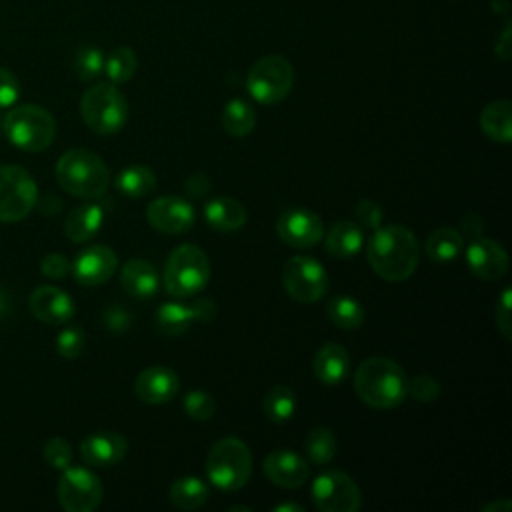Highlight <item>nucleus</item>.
<instances>
[{
  "mask_svg": "<svg viewBox=\"0 0 512 512\" xmlns=\"http://www.w3.org/2000/svg\"><path fill=\"white\" fill-rule=\"evenodd\" d=\"M38 202V188L28 170L0 166V222L24 220Z\"/></svg>",
  "mask_w": 512,
  "mask_h": 512,
  "instance_id": "9",
  "label": "nucleus"
},
{
  "mask_svg": "<svg viewBox=\"0 0 512 512\" xmlns=\"http://www.w3.org/2000/svg\"><path fill=\"white\" fill-rule=\"evenodd\" d=\"M188 308H190V314H192V322H200V324L212 322L218 314V308H216L212 298H198Z\"/></svg>",
  "mask_w": 512,
  "mask_h": 512,
  "instance_id": "45",
  "label": "nucleus"
},
{
  "mask_svg": "<svg viewBox=\"0 0 512 512\" xmlns=\"http://www.w3.org/2000/svg\"><path fill=\"white\" fill-rule=\"evenodd\" d=\"M312 370L322 384L336 386L350 372V354L342 344L328 342L316 350L312 360Z\"/></svg>",
  "mask_w": 512,
  "mask_h": 512,
  "instance_id": "21",
  "label": "nucleus"
},
{
  "mask_svg": "<svg viewBox=\"0 0 512 512\" xmlns=\"http://www.w3.org/2000/svg\"><path fill=\"white\" fill-rule=\"evenodd\" d=\"M100 478L84 466H68L56 486V496L66 512H92L102 502Z\"/></svg>",
  "mask_w": 512,
  "mask_h": 512,
  "instance_id": "11",
  "label": "nucleus"
},
{
  "mask_svg": "<svg viewBox=\"0 0 512 512\" xmlns=\"http://www.w3.org/2000/svg\"><path fill=\"white\" fill-rule=\"evenodd\" d=\"M210 490L204 480L196 476H182L172 482L168 498L180 510H198L208 502Z\"/></svg>",
  "mask_w": 512,
  "mask_h": 512,
  "instance_id": "27",
  "label": "nucleus"
},
{
  "mask_svg": "<svg viewBox=\"0 0 512 512\" xmlns=\"http://www.w3.org/2000/svg\"><path fill=\"white\" fill-rule=\"evenodd\" d=\"M184 412L192 420H198V422L210 420L216 412V400L212 394H208L204 390H192L184 398Z\"/></svg>",
  "mask_w": 512,
  "mask_h": 512,
  "instance_id": "37",
  "label": "nucleus"
},
{
  "mask_svg": "<svg viewBox=\"0 0 512 512\" xmlns=\"http://www.w3.org/2000/svg\"><path fill=\"white\" fill-rule=\"evenodd\" d=\"M74 70L82 82L96 80L104 74V54L98 46H82L74 58Z\"/></svg>",
  "mask_w": 512,
  "mask_h": 512,
  "instance_id": "36",
  "label": "nucleus"
},
{
  "mask_svg": "<svg viewBox=\"0 0 512 512\" xmlns=\"http://www.w3.org/2000/svg\"><path fill=\"white\" fill-rule=\"evenodd\" d=\"M210 280V260L196 244H180L166 258L162 284L172 296H192Z\"/></svg>",
  "mask_w": 512,
  "mask_h": 512,
  "instance_id": "6",
  "label": "nucleus"
},
{
  "mask_svg": "<svg viewBox=\"0 0 512 512\" xmlns=\"http://www.w3.org/2000/svg\"><path fill=\"white\" fill-rule=\"evenodd\" d=\"M354 218H356V224L362 226V228H370V230H376L382 226V220H384V214H382V208L374 202V200H360L356 206H354Z\"/></svg>",
  "mask_w": 512,
  "mask_h": 512,
  "instance_id": "41",
  "label": "nucleus"
},
{
  "mask_svg": "<svg viewBox=\"0 0 512 512\" xmlns=\"http://www.w3.org/2000/svg\"><path fill=\"white\" fill-rule=\"evenodd\" d=\"M294 84V68L288 58L280 54H268L260 58L246 76V88L250 96L264 104H278L282 102Z\"/></svg>",
  "mask_w": 512,
  "mask_h": 512,
  "instance_id": "8",
  "label": "nucleus"
},
{
  "mask_svg": "<svg viewBox=\"0 0 512 512\" xmlns=\"http://www.w3.org/2000/svg\"><path fill=\"white\" fill-rule=\"evenodd\" d=\"M128 452V442L122 434L102 430L86 436L80 444V456L88 466L108 468L118 464Z\"/></svg>",
  "mask_w": 512,
  "mask_h": 512,
  "instance_id": "20",
  "label": "nucleus"
},
{
  "mask_svg": "<svg viewBox=\"0 0 512 512\" xmlns=\"http://www.w3.org/2000/svg\"><path fill=\"white\" fill-rule=\"evenodd\" d=\"M480 128L482 132L500 144H508L512 140V104L510 100H496L484 106L480 112Z\"/></svg>",
  "mask_w": 512,
  "mask_h": 512,
  "instance_id": "26",
  "label": "nucleus"
},
{
  "mask_svg": "<svg viewBox=\"0 0 512 512\" xmlns=\"http://www.w3.org/2000/svg\"><path fill=\"white\" fill-rule=\"evenodd\" d=\"M274 512H302V506L294 504V502H284V504L274 506Z\"/></svg>",
  "mask_w": 512,
  "mask_h": 512,
  "instance_id": "50",
  "label": "nucleus"
},
{
  "mask_svg": "<svg viewBox=\"0 0 512 512\" xmlns=\"http://www.w3.org/2000/svg\"><path fill=\"white\" fill-rule=\"evenodd\" d=\"M192 324V314L186 304L164 302L156 310V326L166 336H180Z\"/></svg>",
  "mask_w": 512,
  "mask_h": 512,
  "instance_id": "33",
  "label": "nucleus"
},
{
  "mask_svg": "<svg viewBox=\"0 0 512 512\" xmlns=\"http://www.w3.org/2000/svg\"><path fill=\"white\" fill-rule=\"evenodd\" d=\"M366 258L380 278L388 282L406 280L414 274L420 260L418 240L406 226H380L368 240Z\"/></svg>",
  "mask_w": 512,
  "mask_h": 512,
  "instance_id": "1",
  "label": "nucleus"
},
{
  "mask_svg": "<svg viewBox=\"0 0 512 512\" xmlns=\"http://www.w3.org/2000/svg\"><path fill=\"white\" fill-rule=\"evenodd\" d=\"M408 376L400 364L384 356L362 360L354 372V390L358 398L372 408H394L406 398Z\"/></svg>",
  "mask_w": 512,
  "mask_h": 512,
  "instance_id": "2",
  "label": "nucleus"
},
{
  "mask_svg": "<svg viewBox=\"0 0 512 512\" xmlns=\"http://www.w3.org/2000/svg\"><path fill=\"white\" fill-rule=\"evenodd\" d=\"M0 130H2V116H0Z\"/></svg>",
  "mask_w": 512,
  "mask_h": 512,
  "instance_id": "53",
  "label": "nucleus"
},
{
  "mask_svg": "<svg viewBox=\"0 0 512 512\" xmlns=\"http://www.w3.org/2000/svg\"><path fill=\"white\" fill-rule=\"evenodd\" d=\"M262 470L266 478L280 488H300L310 476L308 462L286 448L270 452L262 462Z\"/></svg>",
  "mask_w": 512,
  "mask_h": 512,
  "instance_id": "18",
  "label": "nucleus"
},
{
  "mask_svg": "<svg viewBox=\"0 0 512 512\" xmlns=\"http://www.w3.org/2000/svg\"><path fill=\"white\" fill-rule=\"evenodd\" d=\"M146 220L162 234H182L194 224V208L180 196H158L146 206Z\"/></svg>",
  "mask_w": 512,
  "mask_h": 512,
  "instance_id": "14",
  "label": "nucleus"
},
{
  "mask_svg": "<svg viewBox=\"0 0 512 512\" xmlns=\"http://www.w3.org/2000/svg\"><path fill=\"white\" fill-rule=\"evenodd\" d=\"M212 188V182L206 174H192L186 182H184V190L188 196L192 198H204Z\"/></svg>",
  "mask_w": 512,
  "mask_h": 512,
  "instance_id": "47",
  "label": "nucleus"
},
{
  "mask_svg": "<svg viewBox=\"0 0 512 512\" xmlns=\"http://www.w3.org/2000/svg\"><path fill=\"white\" fill-rule=\"evenodd\" d=\"M464 250V236L450 226H440L426 238V254L436 262L456 260Z\"/></svg>",
  "mask_w": 512,
  "mask_h": 512,
  "instance_id": "28",
  "label": "nucleus"
},
{
  "mask_svg": "<svg viewBox=\"0 0 512 512\" xmlns=\"http://www.w3.org/2000/svg\"><path fill=\"white\" fill-rule=\"evenodd\" d=\"M282 286L300 304L320 300L328 290V274L312 256H292L282 268Z\"/></svg>",
  "mask_w": 512,
  "mask_h": 512,
  "instance_id": "10",
  "label": "nucleus"
},
{
  "mask_svg": "<svg viewBox=\"0 0 512 512\" xmlns=\"http://www.w3.org/2000/svg\"><path fill=\"white\" fill-rule=\"evenodd\" d=\"M84 342H86L84 330L78 328V326H68V328H64V330L58 334V338H56V350H58V354H60L62 358L72 360V358H78V356L82 354Z\"/></svg>",
  "mask_w": 512,
  "mask_h": 512,
  "instance_id": "40",
  "label": "nucleus"
},
{
  "mask_svg": "<svg viewBox=\"0 0 512 512\" xmlns=\"http://www.w3.org/2000/svg\"><path fill=\"white\" fill-rule=\"evenodd\" d=\"M256 126V112L254 108L242 100V98H232L230 102H226V106L222 108V128L234 136V138H242L248 136Z\"/></svg>",
  "mask_w": 512,
  "mask_h": 512,
  "instance_id": "30",
  "label": "nucleus"
},
{
  "mask_svg": "<svg viewBox=\"0 0 512 512\" xmlns=\"http://www.w3.org/2000/svg\"><path fill=\"white\" fill-rule=\"evenodd\" d=\"M204 470L216 488L226 492L240 490L252 474V452L246 442L236 436L220 438L212 444Z\"/></svg>",
  "mask_w": 512,
  "mask_h": 512,
  "instance_id": "5",
  "label": "nucleus"
},
{
  "mask_svg": "<svg viewBox=\"0 0 512 512\" xmlns=\"http://www.w3.org/2000/svg\"><path fill=\"white\" fill-rule=\"evenodd\" d=\"M180 388L178 374L168 366H150L134 380V392L144 404H166Z\"/></svg>",
  "mask_w": 512,
  "mask_h": 512,
  "instance_id": "19",
  "label": "nucleus"
},
{
  "mask_svg": "<svg viewBox=\"0 0 512 512\" xmlns=\"http://www.w3.org/2000/svg\"><path fill=\"white\" fill-rule=\"evenodd\" d=\"M120 284L134 298H150L160 284L158 270L148 260L132 258L120 270Z\"/></svg>",
  "mask_w": 512,
  "mask_h": 512,
  "instance_id": "23",
  "label": "nucleus"
},
{
  "mask_svg": "<svg viewBox=\"0 0 512 512\" xmlns=\"http://www.w3.org/2000/svg\"><path fill=\"white\" fill-rule=\"evenodd\" d=\"M406 396H412L414 400H418L422 404L436 402L438 396H440V384L430 374H418L412 380H408Z\"/></svg>",
  "mask_w": 512,
  "mask_h": 512,
  "instance_id": "39",
  "label": "nucleus"
},
{
  "mask_svg": "<svg viewBox=\"0 0 512 512\" xmlns=\"http://www.w3.org/2000/svg\"><path fill=\"white\" fill-rule=\"evenodd\" d=\"M56 180L64 192L92 200L106 192L110 172L98 154L84 148H72L58 158Z\"/></svg>",
  "mask_w": 512,
  "mask_h": 512,
  "instance_id": "3",
  "label": "nucleus"
},
{
  "mask_svg": "<svg viewBox=\"0 0 512 512\" xmlns=\"http://www.w3.org/2000/svg\"><path fill=\"white\" fill-rule=\"evenodd\" d=\"M262 408H264V414L268 420L272 422H286L294 416L296 412V396H294V390L284 386V384H278L274 386L262 400Z\"/></svg>",
  "mask_w": 512,
  "mask_h": 512,
  "instance_id": "34",
  "label": "nucleus"
},
{
  "mask_svg": "<svg viewBox=\"0 0 512 512\" xmlns=\"http://www.w3.org/2000/svg\"><path fill=\"white\" fill-rule=\"evenodd\" d=\"M276 234L292 248H312L322 240L324 224L322 218L310 208L294 206L278 216Z\"/></svg>",
  "mask_w": 512,
  "mask_h": 512,
  "instance_id": "13",
  "label": "nucleus"
},
{
  "mask_svg": "<svg viewBox=\"0 0 512 512\" xmlns=\"http://www.w3.org/2000/svg\"><path fill=\"white\" fill-rule=\"evenodd\" d=\"M104 324L114 332H122L132 324V314L120 306H110L104 314Z\"/></svg>",
  "mask_w": 512,
  "mask_h": 512,
  "instance_id": "46",
  "label": "nucleus"
},
{
  "mask_svg": "<svg viewBox=\"0 0 512 512\" xmlns=\"http://www.w3.org/2000/svg\"><path fill=\"white\" fill-rule=\"evenodd\" d=\"M324 246L330 256L340 258V260H348V258L356 256L364 246L362 226H358L356 222H350V220H340V222L332 224L326 232Z\"/></svg>",
  "mask_w": 512,
  "mask_h": 512,
  "instance_id": "24",
  "label": "nucleus"
},
{
  "mask_svg": "<svg viewBox=\"0 0 512 512\" xmlns=\"http://www.w3.org/2000/svg\"><path fill=\"white\" fill-rule=\"evenodd\" d=\"M28 306L32 316L44 324H66L76 312L74 300L64 290L50 284L34 288Z\"/></svg>",
  "mask_w": 512,
  "mask_h": 512,
  "instance_id": "17",
  "label": "nucleus"
},
{
  "mask_svg": "<svg viewBox=\"0 0 512 512\" xmlns=\"http://www.w3.org/2000/svg\"><path fill=\"white\" fill-rule=\"evenodd\" d=\"M118 266V256L104 244H92L76 254L72 274L82 286H100L112 278Z\"/></svg>",
  "mask_w": 512,
  "mask_h": 512,
  "instance_id": "15",
  "label": "nucleus"
},
{
  "mask_svg": "<svg viewBox=\"0 0 512 512\" xmlns=\"http://www.w3.org/2000/svg\"><path fill=\"white\" fill-rule=\"evenodd\" d=\"M20 98V82L14 72L0 66V108H12Z\"/></svg>",
  "mask_w": 512,
  "mask_h": 512,
  "instance_id": "42",
  "label": "nucleus"
},
{
  "mask_svg": "<svg viewBox=\"0 0 512 512\" xmlns=\"http://www.w3.org/2000/svg\"><path fill=\"white\" fill-rule=\"evenodd\" d=\"M326 314L342 330H356L366 320L364 306L352 296H336L326 304Z\"/></svg>",
  "mask_w": 512,
  "mask_h": 512,
  "instance_id": "31",
  "label": "nucleus"
},
{
  "mask_svg": "<svg viewBox=\"0 0 512 512\" xmlns=\"http://www.w3.org/2000/svg\"><path fill=\"white\" fill-rule=\"evenodd\" d=\"M80 114L90 130L110 136L124 128L128 120V102L112 82H98L82 94Z\"/></svg>",
  "mask_w": 512,
  "mask_h": 512,
  "instance_id": "7",
  "label": "nucleus"
},
{
  "mask_svg": "<svg viewBox=\"0 0 512 512\" xmlns=\"http://www.w3.org/2000/svg\"><path fill=\"white\" fill-rule=\"evenodd\" d=\"M466 262L470 272L480 280H500L508 272V254L492 238L476 236L466 246Z\"/></svg>",
  "mask_w": 512,
  "mask_h": 512,
  "instance_id": "16",
  "label": "nucleus"
},
{
  "mask_svg": "<svg viewBox=\"0 0 512 512\" xmlns=\"http://www.w3.org/2000/svg\"><path fill=\"white\" fill-rule=\"evenodd\" d=\"M138 60L130 46H118L104 58V74L112 84L128 82L136 72Z\"/></svg>",
  "mask_w": 512,
  "mask_h": 512,
  "instance_id": "35",
  "label": "nucleus"
},
{
  "mask_svg": "<svg viewBox=\"0 0 512 512\" xmlns=\"http://www.w3.org/2000/svg\"><path fill=\"white\" fill-rule=\"evenodd\" d=\"M114 186H116V190L122 192L124 196H130V198H144V196H148L150 192H154V188H156V176H154V172H152L148 166L134 164V166L124 168V170L116 176Z\"/></svg>",
  "mask_w": 512,
  "mask_h": 512,
  "instance_id": "29",
  "label": "nucleus"
},
{
  "mask_svg": "<svg viewBox=\"0 0 512 512\" xmlns=\"http://www.w3.org/2000/svg\"><path fill=\"white\" fill-rule=\"evenodd\" d=\"M304 452H306V456H308V460L312 464L324 466V464H328L336 456V452H338V438L326 426L314 428L304 438Z\"/></svg>",
  "mask_w": 512,
  "mask_h": 512,
  "instance_id": "32",
  "label": "nucleus"
},
{
  "mask_svg": "<svg viewBox=\"0 0 512 512\" xmlns=\"http://www.w3.org/2000/svg\"><path fill=\"white\" fill-rule=\"evenodd\" d=\"M510 510H512L510 498H498L482 508V512H510Z\"/></svg>",
  "mask_w": 512,
  "mask_h": 512,
  "instance_id": "49",
  "label": "nucleus"
},
{
  "mask_svg": "<svg viewBox=\"0 0 512 512\" xmlns=\"http://www.w3.org/2000/svg\"><path fill=\"white\" fill-rule=\"evenodd\" d=\"M104 222V210L102 206L94 202H86L76 206L64 224V232L72 242H88L98 234Z\"/></svg>",
  "mask_w": 512,
  "mask_h": 512,
  "instance_id": "25",
  "label": "nucleus"
},
{
  "mask_svg": "<svg viewBox=\"0 0 512 512\" xmlns=\"http://www.w3.org/2000/svg\"><path fill=\"white\" fill-rule=\"evenodd\" d=\"M2 132L18 150L42 152L56 138V120L42 106L22 104L2 118Z\"/></svg>",
  "mask_w": 512,
  "mask_h": 512,
  "instance_id": "4",
  "label": "nucleus"
},
{
  "mask_svg": "<svg viewBox=\"0 0 512 512\" xmlns=\"http://www.w3.org/2000/svg\"><path fill=\"white\" fill-rule=\"evenodd\" d=\"M6 312V302H4V296L0 294V314H4Z\"/></svg>",
  "mask_w": 512,
  "mask_h": 512,
  "instance_id": "51",
  "label": "nucleus"
},
{
  "mask_svg": "<svg viewBox=\"0 0 512 512\" xmlns=\"http://www.w3.org/2000/svg\"><path fill=\"white\" fill-rule=\"evenodd\" d=\"M72 264L70 260L64 256V254H58V252H50L46 254L42 260H40V270L46 278H52V280H62L68 276Z\"/></svg>",
  "mask_w": 512,
  "mask_h": 512,
  "instance_id": "43",
  "label": "nucleus"
},
{
  "mask_svg": "<svg viewBox=\"0 0 512 512\" xmlns=\"http://www.w3.org/2000/svg\"><path fill=\"white\" fill-rule=\"evenodd\" d=\"M460 224H462L464 234H468L470 238H476V236H480V232H482V220H480V216H476L474 212H466V214L460 218Z\"/></svg>",
  "mask_w": 512,
  "mask_h": 512,
  "instance_id": "48",
  "label": "nucleus"
},
{
  "mask_svg": "<svg viewBox=\"0 0 512 512\" xmlns=\"http://www.w3.org/2000/svg\"><path fill=\"white\" fill-rule=\"evenodd\" d=\"M494 318H496V328L498 332L510 340V334H512V320H510V288H504L502 290V296L496 304V312H494Z\"/></svg>",
  "mask_w": 512,
  "mask_h": 512,
  "instance_id": "44",
  "label": "nucleus"
},
{
  "mask_svg": "<svg viewBox=\"0 0 512 512\" xmlns=\"http://www.w3.org/2000/svg\"><path fill=\"white\" fill-rule=\"evenodd\" d=\"M204 218L218 232H234L246 224L248 214L240 200L232 196H214L204 204Z\"/></svg>",
  "mask_w": 512,
  "mask_h": 512,
  "instance_id": "22",
  "label": "nucleus"
},
{
  "mask_svg": "<svg viewBox=\"0 0 512 512\" xmlns=\"http://www.w3.org/2000/svg\"><path fill=\"white\" fill-rule=\"evenodd\" d=\"M234 510H250V508L248 506H232L230 512H234Z\"/></svg>",
  "mask_w": 512,
  "mask_h": 512,
  "instance_id": "52",
  "label": "nucleus"
},
{
  "mask_svg": "<svg viewBox=\"0 0 512 512\" xmlns=\"http://www.w3.org/2000/svg\"><path fill=\"white\" fill-rule=\"evenodd\" d=\"M312 500L320 512H356L362 506L358 484L340 470H326L312 482Z\"/></svg>",
  "mask_w": 512,
  "mask_h": 512,
  "instance_id": "12",
  "label": "nucleus"
},
{
  "mask_svg": "<svg viewBox=\"0 0 512 512\" xmlns=\"http://www.w3.org/2000/svg\"><path fill=\"white\" fill-rule=\"evenodd\" d=\"M42 458L44 462L54 468V470H64L72 464V446L60 438V436H54L50 438L44 448H42Z\"/></svg>",
  "mask_w": 512,
  "mask_h": 512,
  "instance_id": "38",
  "label": "nucleus"
}]
</instances>
